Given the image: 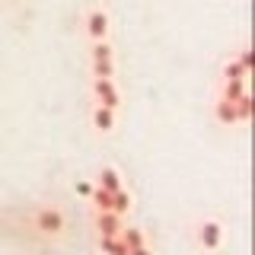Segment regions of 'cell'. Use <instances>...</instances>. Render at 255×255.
I'll return each instance as SVG.
<instances>
[{"mask_svg":"<svg viewBox=\"0 0 255 255\" xmlns=\"http://www.w3.org/2000/svg\"><path fill=\"white\" fill-rule=\"evenodd\" d=\"M102 182H106V191H115V188H118V175L112 172V169H109L106 175H102Z\"/></svg>","mask_w":255,"mask_h":255,"instance_id":"52a82bcc","label":"cell"},{"mask_svg":"<svg viewBox=\"0 0 255 255\" xmlns=\"http://www.w3.org/2000/svg\"><path fill=\"white\" fill-rule=\"evenodd\" d=\"M99 227L106 230V236H112V233H115V217H102V220H99Z\"/></svg>","mask_w":255,"mask_h":255,"instance_id":"ba28073f","label":"cell"},{"mask_svg":"<svg viewBox=\"0 0 255 255\" xmlns=\"http://www.w3.org/2000/svg\"><path fill=\"white\" fill-rule=\"evenodd\" d=\"M201 239H204V246H211V249H214V246L220 243V227H217V223H204Z\"/></svg>","mask_w":255,"mask_h":255,"instance_id":"6da1fadb","label":"cell"},{"mask_svg":"<svg viewBox=\"0 0 255 255\" xmlns=\"http://www.w3.org/2000/svg\"><path fill=\"white\" fill-rule=\"evenodd\" d=\"M106 252H109V255H128V246L115 243V239H106Z\"/></svg>","mask_w":255,"mask_h":255,"instance_id":"5b68a950","label":"cell"},{"mask_svg":"<svg viewBox=\"0 0 255 255\" xmlns=\"http://www.w3.org/2000/svg\"><path fill=\"white\" fill-rule=\"evenodd\" d=\"M38 227L48 230V233H58L61 230V214H42V217H38Z\"/></svg>","mask_w":255,"mask_h":255,"instance_id":"7a4b0ae2","label":"cell"},{"mask_svg":"<svg viewBox=\"0 0 255 255\" xmlns=\"http://www.w3.org/2000/svg\"><path fill=\"white\" fill-rule=\"evenodd\" d=\"M115 207H118V211H125V207H128V198L125 195H115Z\"/></svg>","mask_w":255,"mask_h":255,"instance_id":"30bf717a","label":"cell"},{"mask_svg":"<svg viewBox=\"0 0 255 255\" xmlns=\"http://www.w3.org/2000/svg\"><path fill=\"white\" fill-rule=\"evenodd\" d=\"M96 90H99V96L102 99H106V106H115V90H112V83H106V80H99V86H96Z\"/></svg>","mask_w":255,"mask_h":255,"instance_id":"3957f363","label":"cell"},{"mask_svg":"<svg viewBox=\"0 0 255 255\" xmlns=\"http://www.w3.org/2000/svg\"><path fill=\"white\" fill-rule=\"evenodd\" d=\"M220 118H223V122H233V118H236V109L233 106H220Z\"/></svg>","mask_w":255,"mask_h":255,"instance_id":"9c48e42d","label":"cell"},{"mask_svg":"<svg viewBox=\"0 0 255 255\" xmlns=\"http://www.w3.org/2000/svg\"><path fill=\"white\" fill-rule=\"evenodd\" d=\"M96 201H99V207H102V211H106V207H112V191H96Z\"/></svg>","mask_w":255,"mask_h":255,"instance_id":"8992f818","label":"cell"},{"mask_svg":"<svg viewBox=\"0 0 255 255\" xmlns=\"http://www.w3.org/2000/svg\"><path fill=\"white\" fill-rule=\"evenodd\" d=\"M96 125H99L102 131H109V128H112V112L109 109H99V112H96Z\"/></svg>","mask_w":255,"mask_h":255,"instance_id":"277c9868","label":"cell"},{"mask_svg":"<svg viewBox=\"0 0 255 255\" xmlns=\"http://www.w3.org/2000/svg\"><path fill=\"white\" fill-rule=\"evenodd\" d=\"M131 255H150V252H147V249H134Z\"/></svg>","mask_w":255,"mask_h":255,"instance_id":"8fae6325","label":"cell"}]
</instances>
